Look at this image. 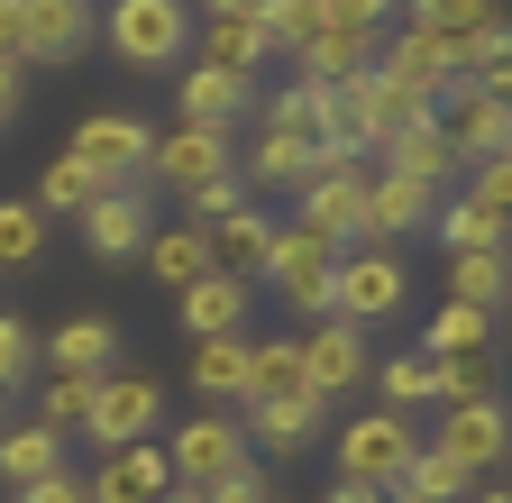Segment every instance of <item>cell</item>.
<instances>
[{"instance_id": "8992f818", "label": "cell", "mask_w": 512, "mask_h": 503, "mask_svg": "<svg viewBox=\"0 0 512 503\" xmlns=\"http://www.w3.org/2000/svg\"><path fill=\"white\" fill-rule=\"evenodd\" d=\"M165 458H174V485H220V476H238V467H256V439H247V421L238 412H192L174 439H165Z\"/></svg>"}, {"instance_id": "11a10c76", "label": "cell", "mask_w": 512, "mask_h": 503, "mask_svg": "<svg viewBox=\"0 0 512 503\" xmlns=\"http://www.w3.org/2000/svg\"><path fill=\"white\" fill-rule=\"evenodd\" d=\"M202 10H266V0H202Z\"/></svg>"}, {"instance_id": "484cf974", "label": "cell", "mask_w": 512, "mask_h": 503, "mask_svg": "<svg viewBox=\"0 0 512 503\" xmlns=\"http://www.w3.org/2000/svg\"><path fill=\"white\" fill-rule=\"evenodd\" d=\"M266 247H275V211L238 202V211L211 229V266H220V275H238V284H256V275H266Z\"/></svg>"}, {"instance_id": "9c48e42d", "label": "cell", "mask_w": 512, "mask_h": 503, "mask_svg": "<svg viewBox=\"0 0 512 503\" xmlns=\"http://www.w3.org/2000/svg\"><path fill=\"white\" fill-rule=\"evenodd\" d=\"M467 55H476V46L430 37V28H384V37H375V65H384V74H403V83H421V92L467 83Z\"/></svg>"}, {"instance_id": "7bdbcfd3", "label": "cell", "mask_w": 512, "mask_h": 503, "mask_svg": "<svg viewBox=\"0 0 512 503\" xmlns=\"http://www.w3.org/2000/svg\"><path fill=\"white\" fill-rule=\"evenodd\" d=\"M256 19H266V46H275V55H302V46L320 37V0H266Z\"/></svg>"}, {"instance_id": "f907efd6", "label": "cell", "mask_w": 512, "mask_h": 503, "mask_svg": "<svg viewBox=\"0 0 512 503\" xmlns=\"http://www.w3.org/2000/svg\"><path fill=\"white\" fill-rule=\"evenodd\" d=\"M19 46H28V10H19V0H0V65H19Z\"/></svg>"}, {"instance_id": "d6a6232c", "label": "cell", "mask_w": 512, "mask_h": 503, "mask_svg": "<svg viewBox=\"0 0 512 503\" xmlns=\"http://www.w3.org/2000/svg\"><path fill=\"white\" fill-rule=\"evenodd\" d=\"M494 348V311L476 302H439V321H421V357H485Z\"/></svg>"}, {"instance_id": "6da1fadb", "label": "cell", "mask_w": 512, "mask_h": 503, "mask_svg": "<svg viewBox=\"0 0 512 503\" xmlns=\"http://www.w3.org/2000/svg\"><path fill=\"white\" fill-rule=\"evenodd\" d=\"M330 275H339V247L320 238L311 220H275V247H266V284L293 321H330Z\"/></svg>"}, {"instance_id": "f6af8a7d", "label": "cell", "mask_w": 512, "mask_h": 503, "mask_svg": "<svg viewBox=\"0 0 512 503\" xmlns=\"http://www.w3.org/2000/svg\"><path fill=\"white\" fill-rule=\"evenodd\" d=\"M467 202H476V211H494V220L512 229V147H503V156H485V165H467Z\"/></svg>"}, {"instance_id": "ac0fdd59", "label": "cell", "mask_w": 512, "mask_h": 503, "mask_svg": "<svg viewBox=\"0 0 512 503\" xmlns=\"http://www.w3.org/2000/svg\"><path fill=\"white\" fill-rule=\"evenodd\" d=\"M375 174H394V183H421V193H439L448 174H467V156L448 147V129L439 119H421V129H394L375 147Z\"/></svg>"}, {"instance_id": "3957f363", "label": "cell", "mask_w": 512, "mask_h": 503, "mask_svg": "<svg viewBox=\"0 0 512 503\" xmlns=\"http://www.w3.org/2000/svg\"><path fill=\"white\" fill-rule=\"evenodd\" d=\"M403 302H412V275H403L394 247H348V257H339V275H330V321H348L366 339L375 321H394Z\"/></svg>"}, {"instance_id": "8d00e7d4", "label": "cell", "mask_w": 512, "mask_h": 503, "mask_svg": "<svg viewBox=\"0 0 512 503\" xmlns=\"http://www.w3.org/2000/svg\"><path fill=\"white\" fill-rule=\"evenodd\" d=\"M366 65H375V46H357V37H330V28H320V37H311V46L293 55V74H302V83H320V92L357 83Z\"/></svg>"}, {"instance_id": "d590c367", "label": "cell", "mask_w": 512, "mask_h": 503, "mask_svg": "<svg viewBox=\"0 0 512 503\" xmlns=\"http://www.w3.org/2000/svg\"><path fill=\"white\" fill-rule=\"evenodd\" d=\"M439 375V412H458V403H503V357H430Z\"/></svg>"}, {"instance_id": "7dc6e473", "label": "cell", "mask_w": 512, "mask_h": 503, "mask_svg": "<svg viewBox=\"0 0 512 503\" xmlns=\"http://www.w3.org/2000/svg\"><path fill=\"white\" fill-rule=\"evenodd\" d=\"M238 202H247V183H238V174H220V183H202V193H183V220L211 238V229H220V220H229Z\"/></svg>"}, {"instance_id": "5b68a950", "label": "cell", "mask_w": 512, "mask_h": 503, "mask_svg": "<svg viewBox=\"0 0 512 503\" xmlns=\"http://www.w3.org/2000/svg\"><path fill=\"white\" fill-rule=\"evenodd\" d=\"M156 421H165V385H156V375H138V366H110L101 385H92V421H83V439L110 458V449H138V439H156Z\"/></svg>"}, {"instance_id": "83f0119b", "label": "cell", "mask_w": 512, "mask_h": 503, "mask_svg": "<svg viewBox=\"0 0 512 503\" xmlns=\"http://www.w3.org/2000/svg\"><path fill=\"white\" fill-rule=\"evenodd\" d=\"M238 421H247L256 449H302V439L330 421V403H320V394H275V403H247Z\"/></svg>"}, {"instance_id": "bcb514c9", "label": "cell", "mask_w": 512, "mask_h": 503, "mask_svg": "<svg viewBox=\"0 0 512 503\" xmlns=\"http://www.w3.org/2000/svg\"><path fill=\"white\" fill-rule=\"evenodd\" d=\"M467 83H476V92H494V101H512V28H494V37L467 55Z\"/></svg>"}, {"instance_id": "7a4b0ae2", "label": "cell", "mask_w": 512, "mask_h": 503, "mask_svg": "<svg viewBox=\"0 0 512 503\" xmlns=\"http://www.w3.org/2000/svg\"><path fill=\"white\" fill-rule=\"evenodd\" d=\"M101 46L119 55L128 74H165L174 55L192 46V0H110V10H101Z\"/></svg>"}, {"instance_id": "4316f807", "label": "cell", "mask_w": 512, "mask_h": 503, "mask_svg": "<svg viewBox=\"0 0 512 503\" xmlns=\"http://www.w3.org/2000/svg\"><path fill=\"white\" fill-rule=\"evenodd\" d=\"M183 385L211 394V412H238V403H247V339H192Z\"/></svg>"}, {"instance_id": "1f68e13d", "label": "cell", "mask_w": 512, "mask_h": 503, "mask_svg": "<svg viewBox=\"0 0 512 503\" xmlns=\"http://www.w3.org/2000/svg\"><path fill=\"white\" fill-rule=\"evenodd\" d=\"M101 193H119V183H101V174H92L83 156H55V165L37 174V193H28V202H37L46 220H83V211H92Z\"/></svg>"}, {"instance_id": "d6986e66", "label": "cell", "mask_w": 512, "mask_h": 503, "mask_svg": "<svg viewBox=\"0 0 512 503\" xmlns=\"http://www.w3.org/2000/svg\"><path fill=\"white\" fill-rule=\"evenodd\" d=\"M293 220H311L320 238L339 247V257H348V247H366V174H320Z\"/></svg>"}, {"instance_id": "e0dca14e", "label": "cell", "mask_w": 512, "mask_h": 503, "mask_svg": "<svg viewBox=\"0 0 512 503\" xmlns=\"http://www.w3.org/2000/svg\"><path fill=\"white\" fill-rule=\"evenodd\" d=\"M192 46H202V65H220V74H247V83L275 65L266 19H256V10H202V19H192Z\"/></svg>"}, {"instance_id": "7402d4cb", "label": "cell", "mask_w": 512, "mask_h": 503, "mask_svg": "<svg viewBox=\"0 0 512 503\" xmlns=\"http://www.w3.org/2000/svg\"><path fill=\"white\" fill-rule=\"evenodd\" d=\"M311 156L320 147H302V138H284V129H256L247 138V156H238V183H256V193H311Z\"/></svg>"}, {"instance_id": "2e32d148", "label": "cell", "mask_w": 512, "mask_h": 503, "mask_svg": "<svg viewBox=\"0 0 512 503\" xmlns=\"http://www.w3.org/2000/svg\"><path fill=\"white\" fill-rule=\"evenodd\" d=\"M83 485H92V503H165L174 494V458H165V439H138V449H110Z\"/></svg>"}, {"instance_id": "30bf717a", "label": "cell", "mask_w": 512, "mask_h": 503, "mask_svg": "<svg viewBox=\"0 0 512 503\" xmlns=\"http://www.w3.org/2000/svg\"><path fill=\"white\" fill-rule=\"evenodd\" d=\"M439 129H448V147H458L467 165H485V156L512 147V101H494V92H476V83H448V92H439Z\"/></svg>"}, {"instance_id": "6f0895ef", "label": "cell", "mask_w": 512, "mask_h": 503, "mask_svg": "<svg viewBox=\"0 0 512 503\" xmlns=\"http://www.w3.org/2000/svg\"><path fill=\"white\" fill-rule=\"evenodd\" d=\"M503 321H512V302H503Z\"/></svg>"}, {"instance_id": "d4e9b609", "label": "cell", "mask_w": 512, "mask_h": 503, "mask_svg": "<svg viewBox=\"0 0 512 503\" xmlns=\"http://www.w3.org/2000/svg\"><path fill=\"white\" fill-rule=\"evenodd\" d=\"M174 101H183L192 129H238V110L256 101V83H247V74H220V65H183Z\"/></svg>"}, {"instance_id": "52a82bcc", "label": "cell", "mask_w": 512, "mask_h": 503, "mask_svg": "<svg viewBox=\"0 0 512 503\" xmlns=\"http://www.w3.org/2000/svg\"><path fill=\"white\" fill-rule=\"evenodd\" d=\"M64 156H83L101 183H138V193H147L156 129H147V119H128V110H92V119H74V147H64Z\"/></svg>"}, {"instance_id": "ba28073f", "label": "cell", "mask_w": 512, "mask_h": 503, "mask_svg": "<svg viewBox=\"0 0 512 503\" xmlns=\"http://www.w3.org/2000/svg\"><path fill=\"white\" fill-rule=\"evenodd\" d=\"M220 174H238V138L229 129H192V119H174L156 138V156H147V183H165V193H202Z\"/></svg>"}, {"instance_id": "681fc988", "label": "cell", "mask_w": 512, "mask_h": 503, "mask_svg": "<svg viewBox=\"0 0 512 503\" xmlns=\"http://www.w3.org/2000/svg\"><path fill=\"white\" fill-rule=\"evenodd\" d=\"M10 503H92V485L64 467V476H46V485H28V494H10Z\"/></svg>"}, {"instance_id": "f35d334b", "label": "cell", "mask_w": 512, "mask_h": 503, "mask_svg": "<svg viewBox=\"0 0 512 503\" xmlns=\"http://www.w3.org/2000/svg\"><path fill=\"white\" fill-rule=\"evenodd\" d=\"M92 385H101V375H37V421H46L55 439H83V421H92Z\"/></svg>"}, {"instance_id": "ab89813d", "label": "cell", "mask_w": 512, "mask_h": 503, "mask_svg": "<svg viewBox=\"0 0 512 503\" xmlns=\"http://www.w3.org/2000/svg\"><path fill=\"white\" fill-rule=\"evenodd\" d=\"M375 394H384V412L412 421L421 403H439V375H430V357L412 348V357H384V366H375Z\"/></svg>"}, {"instance_id": "603a6c76", "label": "cell", "mask_w": 512, "mask_h": 503, "mask_svg": "<svg viewBox=\"0 0 512 503\" xmlns=\"http://www.w3.org/2000/svg\"><path fill=\"white\" fill-rule=\"evenodd\" d=\"M330 101L339 92H320V83H275V92H256V129H284V138H302V147H330Z\"/></svg>"}, {"instance_id": "4dcf8cb0", "label": "cell", "mask_w": 512, "mask_h": 503, "mask_svg": "<svg viewBox=\"0 0 512 503\" xmlns=\"http://www.w3.org/2000/svg\"><path fill=\"white\" fill-rule=\"evenodd\" d=\"M430 238L448 247V257H494V247H512V229H503L494 211H476L467 193H458V202L439 193V211H430Z\"/></svg>"}, {"instance_id": "9a60e30c", "label": "cell", "mask_w": 512, "mask_h": 503, "mask_svg": "<svg viewBox=\"0 0 512 503\" xmlns=\"http://www.w3.org/2000/svg\"><path fill=\"white\" fill-rule=\"evenodd\" d=\"M37 366L46 375H110L119 366V321H110V311H74V321H55L37 339Z\"/></svg>"}, {"instance_id": "ee69618b", "label": "cell", "mask_w": 512, "mask_h": 503, "mask_svg": "<svg viewBox=\"0 0 512 503\" xmlns=\"http://www.w3.org/2000/svg\"><path fill=\"white\" fill-rule=\"evenodd\" d=\"M37 385V330L19 311H0V394H28Z\"/></svg>"}, {"instance_id": "f1b7e54d", "label": "cell", "mask_w": 512, "mask_h": 503, "mask_svg": "<svg viewBox=\"0 0 512 503\" xmlns=\"http://www.w3.org/2000/svg\"><path fill=\"white\" fill-rule=\"evenodd\" d=\"M403 28H430V37L485 46V37L503 28V0H403Z\"/></svg>"}, {"instance_id": "5bb4252c", "label": "cell", "mask_w": 512, "mask_h": 503, "mask_svg": "<svg viewBox=\"0 0 512 503\" xmlns=\"http://www.w3.org/2000/svg\"><path fill=\"white\" fill-rule=\"evenodd\" d=\"M293 348H302V385H311L320 403H339V394L366 385V339H357L348 321H311Z\"/></svg>"}, {"instance_id": "836d02e7", "label": "cell", "mask_w": 512, "mask_h": 503, "mask_svg": "<svg viewBox=\"0 0 512 503\" xmlns=\"http://www.w3.org/2000/svg\"><path fill=\"white\" fill-rule=\"evenodd\" d=\"M448 302H476L503 321V302H512V247H494V257H448Z\"/></svg>"}, {"instance_id": "f5cc1de1", "label": "cell", "mask_w": 512, "mask_h": 503, "mask_svg": "<svg viewBox=\"0 0 512 503\" xmlns=\"http://www.w3.org/2000/svg\"><path fill=\"white\" fill-rule=\"evenodd\" d=\"M330 503H394V494H375V485H330Z\"/></svg>"}, {"instance_id": "74e56055", "label": "cell", "mask_w": 512, "mask_h": 503, "mask_svg": "<svg viewBox=\"0 0 512 503\" xmlns=\"http://www.w3.org/2000/svg\"><path fill=\"white\" fill-rule=\"evenodd\" d=\"M476 494V476L458 467V458H439L430 439H421V458L403 467V485H394V503H467Z\"/></svg>"}, {"instance_id": "816d5d0a", "label": "cell", "mask_w": 512, "mask_h": 503, "mask_svg": "<svg viewBox=\"0 0 512 503\" xmlns=\"http://www.w3.org/2000/svg\"><path fill=\"white\" fill-rule=\"evenodd\" d=\"M19 92H28V83H19V65H0V129L19 119Z\"/></svg>"}, {"instance_id": "7c38bea8", "label": "cell", "mask_w": 512, "mask_h": 503, "mask_svg": "<svg viewBox=\"0 0 512 503\" xmlns=\"http://www.w3.org/2000/svg\"><path fill=\"white\" fill-rule=\"evenodd\" d=\"M19 10H28L19 65H74L83 46H101V10L92 0H19Z\"/></svg>"}, {"instance_id": "c3c4849f", "label": "cell", "mask_w": 512, "mask_h": 503, "mask_svg": "<svg viewBox=\"0 0 512 503\" xmlns=\"http://www.w3.org/2000/svg\"><path fill=\"white\" fill-rule=\"evenodd\" d=\"M202 503H266V467H238V476L202 485Z\"/></svg>"}, {"instance_id": "ffe728a7", "label": "cell", "mask_w": 512, "mask_h": 503, "mask_svg": "<svg viewBox=\"0 0 512 503\" xmlns=\"http://www.w3.org/2000/svg\"><path fill=\"white\" fill-rule=\"evenodd\" d=\"M64 467H74V449H64L46 421H0V485L10 494H28V485H46Z\"/></svg>"}, {"instance_id": "44dd1931", "label": "cell", "mask_w": 512, "mask_h": 503, "mask_svg": "<svg viewBox=\"0 0 512 503\" xmlns=\"http://www.w3.org/2000/svg\"><path fill=\"white\" fill-rule=\"evenodd\" d=\"M430 211H439V193H421V183H394V174H366V247L421 238Z\"/></svg>"}, {"instance_id": "680465c9", "label": "cell", "mask_w": 512, "mask_h": 503, "mask_svg": "<svg viewBox=\"0 0 512 503\" xmlns=\"http://www.w3.org/2000/svg\"><path fill=\"white\" fill-rule=\"evenodd\" d=\"M0 403H10V394H0Z\"/></svg>"}, {"instance_id": "b9f144b4", "label": "cell", "mask_w": 512, "mask_h": 503, "mask_svg": "<svg viewBox=\"0 0 512 503\" xmlns=\"http://www.w3.org/2000/svg\"><path fill=\"white\" fill-rule=\"evenodd\" d=\"M46 257V211L37 202H0V266H37Z\"/></svg>"}, {"instance_id": "4fadbf2b", "label": "cell", "mask_w": 512, "mask_h": 503, "mask_svg": "<svg viewBox=\"0 0 512 503\" xmlns=\"http://www.w3.org/2000/svg\"><path fill=\"white\" fill-rule=\"evenodd\" d=\"M74 229H83V247H92L101 266H128V257H147V238H156V220H147V193H138V183L101 193V202H92Z\"/></svg>"}, {"instance_id": "cb8c5ba5", "label": "cell", "mask_w": 512, "mask_h": 503, "mask_svg": "<svg viewBox=\"0 0 512 503\" xmlns=\"http://www.w3.org/2000/svg\"><path fill=\"white\" fill-rule=\"evenodd\" d=\"M247 302H256V284H238V275H220V266L192 284V293H174V311H183V330H192V339H238Z\"/></svg>"}, {"instance_id": "60d3db41", "label": "cell", "mask_w": 512, "mask_h": 503, "mask_svg": "<svg viewBox=\"0 0 512 503\" xmlns=\"http://www.w3.org/2000/svg\"><path fill=\"white\" fill-rule=\"evenodd\" d=\"M394 19H403V0H320V28H330V37H357V46H375Z\"/></svg>"}, {"instance_id": "db71d44e", "label": "cell", "mask_w": 512, "mask_h": 503, "mask_svg": "<svg viewBox=\"0 0 512 503\" xmlns=\"http://www.w3.org/2000/svg\"><path fill=\"white\" fill-rule=\"evenodd\" d=\"M467 503H512V485H476V494H467Z\"/></svg>"}, {"instance_id": "e575fe53", "label": "cell", "mask_w": 512, "mask_h": 503, "mask_svg": "<svg viewBox=\"0 0 512 503\" xmlns=\"http://www.w3.org/2000/svg\"><path fill=\"white\" fill-rule=\"evenodd\" d=\"M275 394H311L302 385V348L293 339H247V403H275Z\"/></svg>"}, {"instance_id": "f546056e", "label": "cell", "mask_w": 512, "mask_h": 503, "mask_svg": "<svg viewBox=\"0 0 512 503\" xmlns=\"http://www.w3.org/2000/svg\"><path fill=\"white\" fill-rule=\"evenodd\" d=\"M147 275H156L165 293H192V284H202V275H211V238H202V229H192V220H174V229H156V238H147Z\"/></svg>"}, {"instance_id": "277c9868", "label": "cell", "mask_w": 512, "mask_h": 503, "mask_svg": "<svg viewBox=\"0 0 512 503\" xmlns=\"http://www.w3.org/2000/svg\"><path fill=\"white\" fill-rule=\"evenodd\" d=\"M421 458V430L403 421V412H357L348 430H339V485H375V494H394L403 485V467Z\"/></svg>"}, {"instance_id": "9f6ffc18", "label": "cell", "mask_w": 512, "mask_h": 503, "mask_svg": "<svg viewBox=\"0 0 512 503\" xmlns=\"http://www.w3.org/2000/svg\"><path fill=\"white\" fill-rule=\"evenodd\" d=\"M165 503H202V494H192V485H174V494H165Z\"/></svg>"}, {"instance_id": "91938a15", "label": "cell", "mask_w": 512, "mask_h": 503, "mask_svg": "<svg viewBox=\"0 0 512 503\" xmlns=\"http://www.w3.org/2000/svg\"><path fill=\"white\" fill-rule=\"evenodd\" d=\"M266 503H275V494H266Z\"/></svg>"}, {"instance_id": "8fae6325", "label": "cell", "mask_w": 512, "mask_h": 503, "mask_svg": "<svg viewBox=\"0 0 512 503\" xmlns=\"http://www.w3.org/2000/svg\"><path fill=\"white\" fill-rule=\"evenodd\" d=\"M430 449L458 458V467L485 485V467L512 458V412H503V403H458V412H439V439H430Z\"/></svg>"}]
</instances>
